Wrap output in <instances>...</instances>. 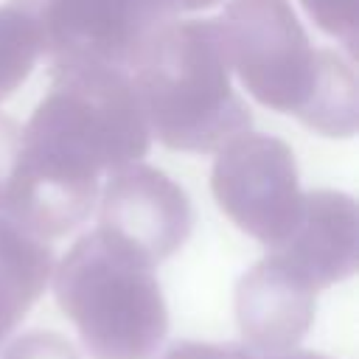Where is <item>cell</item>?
Here are the masks:
<instances>
[{"label": "cell", "mask_w": 359, "mask_h": 359, "mask_svg": "<svg viewBox=\"0 0 359 359\" xmlns=\"http://www.w3.org/2000/svg\"><path fill=\"white\" fill-rule=\"evenodd\" d=\"M230 70L250 95L325 137L356 132V79L334 50L314 48L289 0H233L219 20Z\"/></svg>", "instance_id": "6da1fadb"}, {"label": "cell", "mask_w": 359, "mask_h": 359, "mask_svg": "<svg viewBox=\"0 0 359 359\" xmlns=\"http://www.w3.org/2000/svg\"><path fill=\"white\" fill-rule=\"evenodd\" d=\"M149 135L174 151H216L250 129V109L230 84L219 20L165 22L135 62Z\"/></svg>", "instance_id": "7a4b0ae2"}, {"label": "cell", "mask_w": 359, "mask_h": 359, "mask_svg": "<svg viewBox=\"0 0 359 359\" xmlns=\"http://www.w3.org/2000/svg\"><path fill=\"white\" fill-rule=\"evenodd\" d=\"M53 292L93 359H149L168 331L151 264L101 230L59 261Z\"/></svg>", "instance_id": "3957f363"}, {"label": "cell", "mask_w": 359, "mask_h": 359, "mask_svg": "<svg viewBox=\"0 0 359 359\" xmlns=\"http://www.w3.org/2000/svg\"><path fill=\"white\" fill-rule=\"evenodd\" d=\"M53 70L112 67L129 73L151 36L171 22L160 0H14Z\"/></svg>", "instance_id": "277c9868"}, {"label": "cell", "mask_w": 359, "mask_h": 359, "mask_svg": "<svg viewBox=\"0 0 359 359\" xmlns=\"http://www.w3.org/2000/svg\"><path fill=\"white\" fill-rule=\"evenodd\" d=\"M210 188L224 216L266 247H278L303 210L294 154L272 135L241 132L227 140L213 163Z\"/></svg>", "instance_id": "5b68a950"}, {"label": "cell", "mask_w": 359, "mask_h": 359, "mask_svg": "<svg viewBox=\"0 0 359 359\" xmlns=\"http://www.w3.org/2000/svg\"><path fill=\"white\" fill-rule=\"evenodd\" d=\"M194 224L185 191L151 165L112 171L98 210V230L137 252L151 266L177 252Z\"/></svg>", "instance_id": "8992f818"}, {"label": "cell", "mask_w": 359, "mask_h": 359, "mask_svg": "<svg viewBox=\"0 0 359 359\" xmlns=\"http://www.w3.org/2000/svg\"><path fill=\"white\" fill-rule=\"evenodd\" d=\"M289 269L309 280L317 292L345 280L359 264V213L356 202L339 191L303 194V210L292 233L272 247Z\"/></svg>", "instance_id": "52a82bcc"}, {"label": "cell", "mask_w": 359, "mask_h": 359, "mask_svg": "<svg viewBox=\"0 0 359 359\" xmlns=\"http://www.w3.org/2000/svg\"><path fill=\"white\" fill-rule=\"evenodd\" d=\"M317 289L278 255L258 261L236 286V320L244 342L261 353L292 351L314 320Z\"/></svg>", "instance_id": "ba28073f"}, {"label": "cell", "mask_w": 359, "mask_h": 359, "mask_svg": "<svg viewBox=\"0 0 359 359\" xmlns=\"http://www.w3.org/2000/svg\"><path fill=\"white\" fill-rule=\"evenodd\" d=\"M53 275V252L36 233L0 216V342L17 328Z\"/></svg>", "instance_id": "9c48e42d"}, {"label": "cell", "mask_w": 359, "mask_h": 359, "mask_svg": "<svg viewBox=\"0 0 359 359\" xmlns=\"http://www.w3.org/2000/svg\"><path fill=\"white\" fill-rule=\"evenodd\" d=\"M39 59V42L28 20L14 8H0V104L28 79Z\"/></svg>", "instance_id": "30bf717a"}, {"label": "cell", "mask_w": 359, "mask_h": 359, "mask_svg": "<svg viewBox=\"0 0 359 359\" xmlns=\"http://www.w3.org/2000/svg\"><path fill=\"white\" fill-rule=\"evenodd\" d=\"M309 17L320 25V31L345 42L348 50L356 48V25H359V0H300Z\"/></svg>", "instance_id": "8fae6325"}, {"label": "cell", "mask_w": 359, "mask_h": 359, "mask_svg": "<svg viewBox=\"0 0 359 359\" xmlns=\"http://www.w3.org/2000/svg\"><path fill=\"white\" fill-rule=\"evenodd\" d=\"M0 359H79V353L56 331H31L6 345Z\"/></svg>", "instance_id": "7c38bea8"}, {"label": "cell", "mask_w": 359, "mask_h": 359, "mask_svg": "<svg viewBox=\"0 0 359 359\" xmlns=\"http://www.w3.org/2000/svg\"><path fill=\"white\" fill-rule=\"evenodd\" d=\"M241 348L236 345H208V342H177L160 359H238Z\"/></svg>", "instance_id": "4fadbf2b"}, {"label": "cell", "mask_w": 359, "mask_h": 359, "mask_svg": "<svg viewBox=\"0 0 359 359\" xmlns=\"http://www.w3.org/2000/svg\"><path fill=\"white\" fill-rule=\"evenodd\" d=\"M238 359H328V356H320V353H309V351H280V353H261V351H250V348H241V356Z\"/></svg>", "instance_id": "5bb4252c"}, {"label": "cell", "mask_w": 359, "mask_h": 359, "mask_svg": "<svg viewBox=\"0 0 359 359\" xmlns=\"http://www.w3.org/2000/svg\"><path fill=\"white\" fill-rule=\"evenodd\" d=\"M216 3L219 0H160V6L168 14H177V11H199V8H210Z\"/></svg>", "instance_id": "9a60e30c"}]
</instances>
